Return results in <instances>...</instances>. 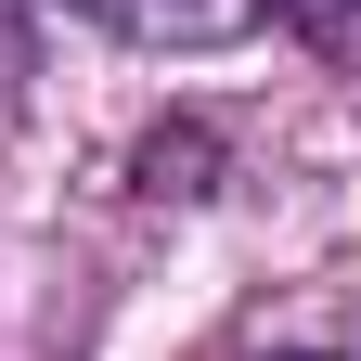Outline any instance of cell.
I'll use <instances>...</instances> for the list:
<instances>
[{"instance_id":"obj_1","label":"cell","mask_w":361,"mask_h":361,"mask_svg":"<svg viewBox=\"0 0 361 361\" xmlns=\"http://www.w3.org/2000/svg\"><path fill=\"white\" fill-rule=\"evenodd\" d=\"M65 13L104 39H142V52H219L258 26V0H65Z\"/></svg>"},{"instance_id":"obj_2","label":"cell","mask_w":361,"mask_h":361,"mask_svg":"<svg viewBox=\"0 0 361 361\" xmlns=\"http://www.w3.org/2000/svg\"><path fill=\"white\" fill-rule=\"evenodd\" d=\"M258 13H284L323 65H348V78H361V0H258Z\"/></svg>"},{"instance_id":"obj_3","label":"cell","mask_w":361,"mask_h":361,"mask_svg":"<svg viewBox=\"0 0 361 361\" xmlns=\"http://www.w3.org/2000/svg\"><path fill=\"white\" fill-rule=\"evenodd\" d=\"M13 78H26V13L0 0V104H13Z\"/></svg>"},{"instance_id":"obj_4","label":"cell","mask_w":361,"mask_h":361,"mask_svg":"<svg viewBox=\"0 0 361 361\" xmlns=\"http://www.w3.org/2000/svg\"><path fill=\"white\" fill-rule=\"evenodd\" d=\"M284 361H323V348H284Z\"/></svg>"}]
</instances>
